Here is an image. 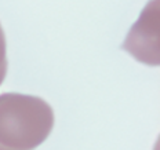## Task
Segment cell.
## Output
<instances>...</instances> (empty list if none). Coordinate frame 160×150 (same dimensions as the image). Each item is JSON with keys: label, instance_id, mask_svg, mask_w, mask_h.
<instances>
[{"label": "cell", "instance_id": "obj_1", "mask_svg": "<svg viewBox=\"0 0 160 150\" xmlns=\"http://www.w3.org/2000/svg\"><path fill=\"white\" fill-rule=\"evenodd\" d=\"M54 127V110L39 96L0 95V150H35Z\"/></svg>", "mask_w": 160, "mask_h": 150}, {"label": "cell", "instance_id": "obj_2", "mask_svg": "<svg viewBox=\"0 0 160 150\" xmlns=\"http://www.w3.org/2000/svg\"><path fill=\"white\" fill-rule=\"evenodd\" d=\"M7 56H6V36L0 25V85L4 81L6 75H7Z\"/></svg>", "mask_w": 160, "mask_h": 150}]
</instances>
